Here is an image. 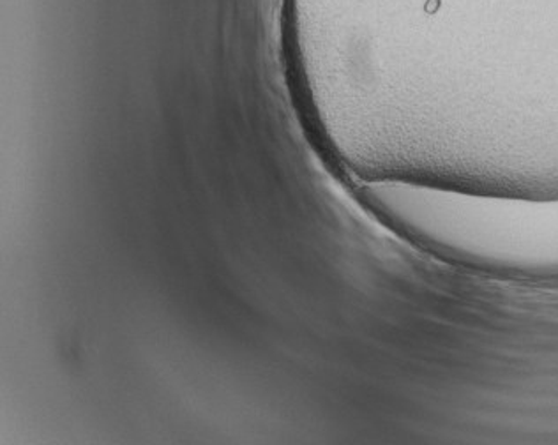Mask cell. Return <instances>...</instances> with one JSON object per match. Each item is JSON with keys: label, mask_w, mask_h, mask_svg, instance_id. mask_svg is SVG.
<instances>
[{"label": "cell", "mask_w": 558, "mask_h": 445, "mask_svg": "<svg viewBox=\"0 0 558 445\" xmlns=\"http://www.w3.org/2000/svg\"><path fill=\"white\" fill-rule=\"evenodd\" d=\"M375 216L458 264L558 278V196L494 195L407 181L357 185Z\"/></svg>", "instance_id": "1"}]
</instances>
